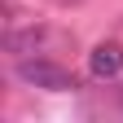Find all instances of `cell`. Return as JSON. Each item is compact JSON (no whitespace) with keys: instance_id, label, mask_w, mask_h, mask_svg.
I'll list each match as a JSON object with an SVG mask.
<instances>
[{"instance_id":"2","label":"cell","mask_w":123,"mask_h":123,"mask_svg":"<svg viewBox=\"0 0 123 123\" xmlns=\"http://www.w3.org/2000/svg\"><path fill=\"white\" fill-rule=\"evenodd\" d=\"M88 70L97 75V79H114L123 70V44L119 40H101L97 49L88 53Z\"/></svg>"},{"instance_id":"1","label":"cell","mask_w":123,"mask_h":123,"mask_svg":"<svg viewBox=\"0 0 123 123\" xmlns=\"http://www.w3.org/2000/svg\"><path fill=\"white\" fill-rule=\"evenodd\" d=\"M18 79L31 88H44V92H70L75 88V75L57 62H44V57H22L18 62Z\"/></svg>"}]
</instances>
